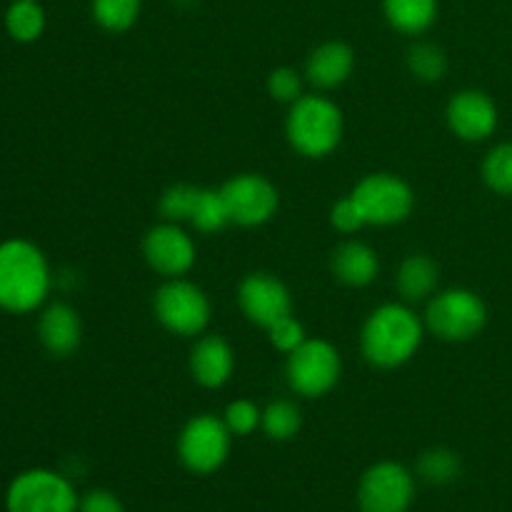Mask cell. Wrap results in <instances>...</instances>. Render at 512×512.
Segmentation results:
<instances>
[{"mask_svg": "<svg viewBox=\"0 0 512 512\" xmlns=\"http://www.w3.org/2000/svg\"><path fill=\"white\" fill-rule=\"evenodd\" d=\"M268 340L275 350L290 355L295 348H300V345H303L308 338H305L303 323H300L295 315H288V318H283V320H278L275 325H270Z\"/></svg>", "mask_w": 512, "mask_h": 512, "instance_id": "cell-31", "label": "cell"}, {"mask_svg": "<svg viewBox=\"0 0 512 512\" xmlns=\"http://www.w3.org/2000/svg\"><path fill=\"white\" fill-rule=\"evenodd\" d=\"M343 373V360L338 348L328 340L308 338L300 348L288 355L285 378L293 393L303 398H323L338 385Z\"/></svg>", "mask_w": 512, "mask_h": 512, "instance_id": "cell-6", "label": "cell"}, {"mask_svg": "<svg viewBox=\"0 0 512 512\" xmlns=\"http://www.w3.org/2000/svg\"><path fill=\"white\" fill-rule=\"evenodd\" d=\"M445 120L455 138L465 143H483L498 130V105L485 90L468 88L450 98L445 108Z\"/></svg>", "mask_w": 512, "mask_h": 512, "instance_id": "cell-13", "label": "cell"}, {"mask_svg": "<svg viewBox=\"0 0 512 512\" xmlns=\"http://www.w3.org/2000/svg\"><path fill=\"white\" fill-rule=\"evenodd\" d=\"M260 428H263V433L270 440L285 443V440H293L300 433V428H303V413H300V408L293 400H273L263 410V423H260Z\"/></svg>", "mask_w": 512, "mask_h": 512, "instance_id": "cell-23", "label": "cell"}, {"mask_svg": "<svg viewBox=\"0 0 512 512\" xmlns=\"http://www.w3.org/2000/svg\"><path fill=\"white\" fill-rule=\"evenodd\" d=\"M45 10L40 0H13L5 10V30L15 43H35L45 33Z\"/></svg>", "mask_w": 512, "mask_h": 512, "instance_id": "cell-21", "label": "cell"}, {"mask_svg": "<svg viewBox=\"0 0 512 512\" xmlns=\"http://www.w3.org/2000/svg\"><path fill=\"white\" fill-rule=\"evenodd\" d=\"M423 323L435 338L465 343L483 333L488 323V305L475 290L448 288L428 300Z\"/></svg>", "mask_w": 512, "mask_h": 512, "instance_id": "cell-4", "label": "cell"}, {"mask_svg": "<svg viewBox=\"0 0 512 512\" xmlns=\"http://www.w3.org/2000/svg\"><path fill=\"white\" fill-rule=\"evenodd\" d=\"M355 53L343 40H328L308 55L305 78L320 90L340 88L353 75Z\"/></svg>", "mask_w": 512, "mask_h": 512, "instance_id": "cell-17", "label": "cell"}, {"mask_svg": "<svg viewBox=\"0 0 512 512\" xmlns=\"http://www.w3.org/2000/svg\"><path fill=\"white\" fill-rule=\"evenodd\" d=\"M200 185L190 183H178L170 185L163 195H160V215H163L168 223H190V215H193L195 203H198Z\"/></svg>", "mask_w": 512, "mask_h": 512, "instance_id": "cell-28", "label": "cell"}, {"mask_svg": "<svg viewBox=\"0 0 512 512\" xmlns=\"http://www.w3.org/2000/svg\"><path fill=\"white\" fill-rule=\"evenodd\" d=\"M330 225H333L338 233L353 235L358 233V230H363L368 223H365L363 210L355 203L353 195H348V198H340L338 203H333V208H330Z\"/></svg>", "mask_w": 512, "mask_h": 512, "instance_id": "cell-32", "label": "cell"}, {"mask_svg": "<svg viewBox=\"0 0 512 512\" xmlns=\"http://www.w3.org/2000/svg\"><path fill=\"white\" fill-rule=\"evenodd\" d=\"M415 473L423 483L443 488L460 478V458L450 448H430L418 458Z\"/></svg>", "mask_w": 512, "mask_h": 512, "instance_id": "cell-24", "label": "cell"}, {"mask_svg": "<svg viewBox=\"0 0 512 512\" xmlns=\"http://www.w3.org/2000/svg\"><path fill=\"white\" fill-rule=\"evenodd\" d=\"M390 28L403 35H423L438 20V0H383Z\"/></svg>", "mask_w": 512, "mask_h": 512, "instance_id": "cell-20", "label": "cell"}, {"mask_svg": "<svg viewBox=\"0 0 512 512\" xmlns=\"http://www.w3.org/2000/svg\"><path fill=\"white\" fill-rule=\"evenodd\" d=\"M360 205L368 225L405 223L415 208V193L400 175L393 173H370L360 180L350 193Z\"/></svg>", "mask_w": 512, "mask_h": 512, "instance_id": "cell-9", "label": "cell"}, {"mask_svg": "<svg viewBox=\"0 0 512 512\" xmlns=\"http://www.w3.org/2000/svg\"><path fill=\"white\" fill-rule=\"evenodd\" d=\"M415 498V475L395 460L370 465L358 485L360 512H408Z\"/></svg>", "mask_w": 512, "mask_h": 512, "instance_id": "cell-10", "label": "cell"}, {"mask_svg": "<svg viewBox=\"0 0 512 512\" xmlns=\"http://www.w3.org/2000/svg\"><path fill=\"white\" fill-rule=\"evenodd\" d=\"M143 255L163 278H183L195 265V243L178 223H160L145 233Z\"/></svg>", "mask_w": 512, "mask_h": 512, "instance_id": "cell-14", "label": "cell"}, {"mask_svg": "<svg viewBox=\"0 0 512 512\" xmlns=\"http://www.w3.org/2000/svg\"><path fill=\"white\" fill-rule=\"evenodd\" d=\"M343 110L325 95H303L295 100L285 120L290 148L310 160L325 158L343 140Z\"/></svg>", "mask_w": 512, "mask_h": 512, "instance_id": "cell-3", "label": "cell"}, {"mask_svg": "<svg viewBox=\"0 0 512 512\" xmlns=\"http://www.w3.org/2000/svg\"><path fill=\"white\" fill-rule=\"evenodd\" d=\"M238 305L250 323L265 330L293 315V298H290L288 285L273 273L245 275L238 285Z\"/></svg>", "mask_w": 512, "mask_h": 512, "instance_id": "cell-12", "label": "cell"}, {"mask_svg": "<svg viewBox=\"0 0 512 512\" xmlns=\"http://www.w3.org/2000/svg\"><path fill=\"white\" fill-rule=\"evenodd\" d=\"M143 10V0H90V15L108 33L133 28Z\"/></svg>", "mask_w": 512, "mask_h": 512, "instance_id": "cell-22", "label": "cell"}, {"mask_svg": "<svg viewBox=\"0 0 512 512\" xmlns=\"http://www.w3.org/2000/svg\"><path fill=\"white\" fill-rule=\"evenodd\" d=\"M38 340L53 358H68L80 348L83 323L73 305L50 303L38 318Z\"/></svg>", "mask_w": 512, "mask_h": 512, "instance_id": "cell-15", "label": "cell"}, {"mask_svg": "<svg viewBox=\"0 0 512 512\" xmlns=\"http://www.w3.org/2000/svg\"><path fill=\"white\" fill-rule=\"evenodd\" d=\"M330 270L335 280L348 288H365L373 283L380 273V260L370 245L360 240H345L330 255Z\"/></svg>", "mask_w": 512, "mask_h": 512, "instance_id": "cell-18", "label": "cell"}, {"mask_svg": "<svg viewBox=\"0 0 512 512\" xmlns=\"http://www.w3.org/2000/svg\"><path fill=\"white\" fill-rule=\"evenodd\" d=\"M425 323L405 303H385L368 315L360 333V350L373 368L393 370L418 355Z\"/></svg>", "mask_w": 512, "mask_h": 512, "instance_id": "cell-1", "label": "cell"}, {"mask_svg": "<svg viewBox=\"0 0 512 512\" xmlns=\"http://www.w3.org/2000/svg\"><path fill=\"white\" fill-rule=\"evenodd\" d=\"M80 498L65 475L30 468L15 475L5 493L8 512H78Z\"/></svg>", "mask_w": 512, "mask_h": 512, "instance_id": "cell-5", "label": "cell"}, {"mask_svg": "<svg viewBox=\"0 0 512 512\" xmlns=\"http://www.w3.org/2000/svg\"><path fill=\"white\" fill-rule=\"evenodd\" d=\"M235 368V355L220 335H203L190 350V375L203 388H223Z\"/></svg>", "mask_w": 512, "mask_h": 512, "instance_id": "cell-16", "label": "cell"}, {"mask_svg": "<svg viewBox=\"0 0 512 512\" xmlns=\"http://www.w3.org/2000/svg\"><path fill=\"white\" fill-rule=\"evenodd\" d=\"M153 310L158 323L180 338H195L210 323V300L203 288L183 278H170L155 293Z\"/></svg>", "mask_w": 512, "mask_h": 512, "instance_id": "cell-7", "label": "cell"}, {"mask_svg": "<svg viewBox=\"0 0 512 512\" xmlns=\"http://www.w3.org/2000/svg\"><path fill=\"white\" fill-rule=\"evenodd\" d=\"M480 175H483V183L495 195L512 198V140L488 150V155L483 160V168H480Z\"/></svg>", "mask_w": 512, "mask_h": 512, "instance_id": "cell-25", "label": "cell"}, {"mask_svg": "<svg viewBox=\"0 0 512 512\" xmlns=\"http://www.w3.org/2000/svg\"><path fill=\"white\" fill-rule=\"evenodd\" d=\"M268 93L278 103L293 105L295 100L303 98V78H300V73L295 68L280 65V68H275L268 75Z\"/></svg>", "mask_w": 512, "mask_h": 512, "instance_id": "cell-30", "label": "cell"}, {"mask_svg": "<svg viewBox=\"0 0 512 512\" xmlns=\"http://www.w3.org/2000/svg\"><path fill=\"white\" fill-rule=\"evenodd\" d=\"M230 223L240 228H258L278 213V188L260 173H240L220 188Z\"/></svg>", "mask_w": 512, "mask_h": 512, "instance_id": "cell-11", "label": "cell"}, {"mask_svg": "<svg viewBox=\"0 0 512 512\" xmlns=\"http://www.w3.org/2000/svg\"><path fill=\"white\" fill-rule=\"evenodd\" d=\"M50 265L43 250L23 238L0 243V308L5 313L25 315L48 300Z\"/></svg>", "mask_w": 512, "mask_h": 512, "instance_id": "cell-2", "label": "cell"}, {"mask_svg": "<svg viewBox=\"0 0 512 512\" xmlns=\"http://www.w3.org/2000/svg\"><path fill=\"white\" fill-rule=\"evenodd\" d=\"M78 512H125V505L115 493L98 488L80 498Z\"/></svg>", "mask_w": 512, "mask_h": 512, "instance_id": "cell-33", "label": "cell"}, {"mask_svg": "<svg viewBox=\"0 0 512 512\" xmlns=\"http://www.w3.org/2000/svg\"><path fill=\"white\" fill-rule=\"evenodd\" d=\"M440 283V268L430 255L415 253L408 255V258L400 263L398 278H395V285H398V293L403 295L405 303H423V300H430L438 290Z\"/></svg>", "mask_w": 512, "mask_h": 512, "instance_id": "cell-19", "label": "cell"}, {"mask_svg": "<svg viewBox=\"0 0 512 512\" xmlns=\"http://www.w3.org/2000/svg\"><path fill=\"white\" fill-rule=\"evenodd\" d=\"M233 433L223 418L203 413L190 418L178 435V458L185 470L195 475H210L225 465L230 455Z\"/></svg>", "mask_w": 512, "mask_h": 512, "instance_id": "cell-8", "label": "cell"}, {"mask_svg": "<svg viewBox=\"0 0 512 512\" xmlns=\"http://www.w3.org/2000/svg\"><path fill=\"white\" fill-rule=\"evenodd\" d=\"M408 70L423 83H438L448 73V58L435 43H415L408 50Z\"/></svg>", "mask_w": 512, "mask_h": 512, "instance_id": "cell-27", "label": "cell"}, {"mask_svg": "<svg viewBox=\"0 0 512 512\" xmlns=\"http://www.w3.org/2000/svg\"><path fill=\"white\" fill-rule=\"evenodd\" d=\"M190 225H193L198 233H205V235L218 233V230H223L225 225H230L228 208H225L220 190L200 188L198 203H195L193 215H190Z\"/></svg>", "mask_w": 512, "mask_h": 512, "instance_id": "cell-26", "label": "cell"}, {"mask_svg": "<svg viewBox=\"0 0 512 512\" xmlns=\"http://www.w3.org/2000/svg\"><path fill=\"white\" fill-rule=\"evenodd\" d=\"M223 423L228 425L230 433L238 435V438H245V435H253L260 428V423H263V410L253 400H233L225 408Z\"/></svg>", "mask_w": 512, "mask_h": 512, "instance_id": "cell-29", "label": "cell"}]
</instances>
